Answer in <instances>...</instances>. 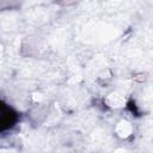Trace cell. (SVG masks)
Instances as JSON below:
<instances>
[{
  "mask_svg": "<svg viewBox=\"0 0 153 153\" xmlns=\"http://www.w3.org/2000/svg\"><path fill=\"white\" fill-rule=\"evenodd\" d=\"M130 131H131V127H130L129 123H127V122H121V123L118 124V127H117V133H118V135H121L122 137L128 136V135L130 134Z\"/></svg>",
  "mask_w": 153,
  "mask_h": 153,
  "instance_id": "cell-1",
  "label": "cell"
}]
</instances>
